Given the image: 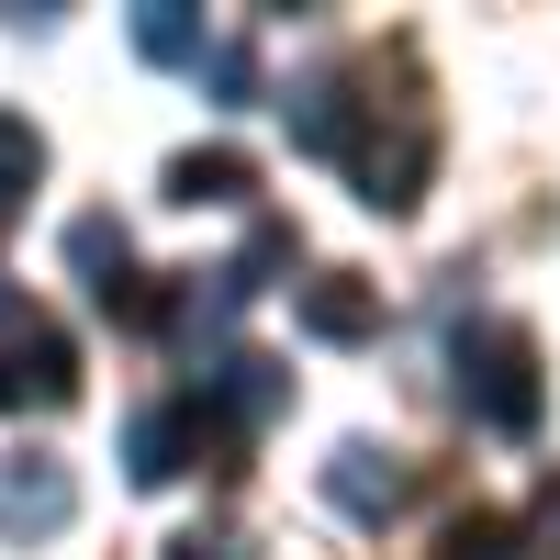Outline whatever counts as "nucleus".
<instances>
[{"label": "nucleus", "instance_id": "nucleus-1", "mask_svg": "<svg viewBox=\"0 0 560 560\" xmlns=\"http://www.w3.org/2000/svg\"><path fill=\"white\" fill-rule=\"evenodd\" d=\"M459 404H471L493 438H538L549 382H538V337L527 325H471V337H459Z\"/></svg>", "mask_w": 560, "mask_h": 560}, {"label": "nucleus", "instance_id": "nucleus-2", "mask_svg": "<svg viewBox=\"0 0 560 560\" xmlns=\"http://www.w3.org/2000/svg\"><path fill=\"white\" fill-rule=\"evenodd\" d=\"M0 404H45V415L79 404V348H68L45 314H23L12 337H0Z\"/></svg>", "mask_w": 560, "mask_h": 560}, {"label": "nucleus", "instance_id": "nucleus-3", "mask_svg": "<svg viewBox=\"0 0 560 560\" xmlns=\"http://www.w3.org/2000/svg\"><path fill=\"white\" fill-rule=\"evenodd\" d=\"M68 516H79L68 459H45V448H12V459H0V538H57Z\"/></svg>", "mask_w": 560, "mask_h": 560}, {"label": "nucleus", "instance_id": "nucleus-4", "mask_svg": "<svg viewBox=\"0 0 560 560\" xmlns=\"http://www.w3.org/2000/svg\"><path fill=\"white\" fill-rule=\"evenodd\" d=\"M427 168H438V135L404 124L393 147H359V202L370 213H415V202H427Z\"/></svg>", "mask_w": 560, "mask_h": 560}, {"label": "nucleus", "instance_id": "nucleus-5", "mask_svg": "<svg viewBox=\"0 0 560 560\" xmlns=\"http://www.w3.org/2000/svg\"><path fill=\"white\" fill-rule=\"evenodd\" d=\"M303 337H325V348L382 337V292H370L359 269H314V280H303Z\"/></svg>", "mask_w": 560, "mask_h": 560}, {"label": "nucleus", "instance_id": "nucleus-6", "mask_svg": "<svg viewBox=\"0 0 560 560\" xmlns=\"http://www.w3.org/2000/svg\"><path fill=\"white\" fill-rule=\"evenodd\" d=\"M325 493H337L359 527H382L393 504H404V459H393V448H370V438H348L337 459H325Z\"/></svg>", "mask_w": 560, "mask_h": 560}, {"label": "nucleus", "instance_id": "nucleus-7", "mask_svg": "<svg viewBox=\"0 0 560 560\" xmlns=\"http://www.w3.org/2000/svg\"><path fill=\"white\" fill-rule=\"evenodd\" d=\"M280 113H292V147L303 158H348L359 168V102H348V79H303Z\"/></svg>", "mask_w": 560, "mask_h": 560}, {"label": "nucleus", "instance_id": "nucleus-8", "mask_svg": "<svg viewBox=\"0 0 560 560\" xmlns=\"http://www.w3.org/2000/svg\"><path fill=\"white\" fill-rule=\"evenodd\" d=\"M280 404H292V370H280V359H258V348H236V359L213 370V415H224V427H269Z\"/></svg>", "mask_w": 560, "mask_h": 560}, {"label": "nucleus", "instance_id": "nucleus-9", "mask_svg": "<svg viewBox=\"0 0 560 560\" xmlns=\"http://www.w3.org/2000/svg\"><path fill=\"white\" fill-rule=\"evenodd\" d=\"M124 471L135 482H179V471H191V415H179V404H147V415H135V427H124Z\"/></svg>", "mask_w": 560, "mask_h": 560}, {"label": "nucleus", "instance_id": "nucleus-10", "mask_svg": "<svg viewBox=\"0 0 560 560\" xmlns=\"http://www.w3.org/2000/svg\"><path fill=\"white\" fill-rule=\"evenodd\" d=\"M247 191H258V168H247L236 147H191V158H168V202H191V213H202V202H247Z\"/></svg>", "mask_w": 560, "mask_h": 560}, {"label": "nucleus", "instance_id": "nucleus-11", "mask_svg": "<svg viewBox=\"0 0 560 560\" xmlns=\"http://www.w3.org/2000/svg\"><path fill=\"white\" fill-rule=\"evenodd\" d=\"M135 45H147L158 68H202V57H213V34H202L191 0H147V12H135Z\"/></svg>", "mask_w": 560, "mask_h": 560}, {"label": "nucleus", "instance_id": "nucleus-12", "mask_svg": "<svg viewBox=\"0 0 560 560\" xmlns=\"http://www.w3.org/2000/svg\"><path fill=\"white\" fill-rule=\"evenodd\" d=\"M68 258H79V280H90V303H102L113 280L135 269V258H124V224H113V213H79V224H68Z\"/></svg>", "mask_w": 560, "mask_h": 560}, {"label": "nucleus", "instance_id": "nucleus-13", "mask_svg": "<svg viewBox=\"0 0 560 560\" xmlns=\"http://www.w3.org/2000/svg\"><path fill=\"white\" fill-rule=\"evenodd\" d=\"M34 179H45V135H34L23 113H0V224L23 213V191H34Z\"/></svg>", "mask_w": 560, "mask_h": 560}, {"label": "nucleus", "instance_id": "nucleus-14", "mask_svg": "<svg viewBox=\"0 0 560 560\" xmlns=\"http://www.w3.org/2000/svg\"><path fill=\"white\" fill-rule=\"evenodd\" d=\"M438 560H527V527H516V516H459V527L438 538Z\"/></svg>", "mask_w": 560, "mask_h": 560}, {"label": "nucleus", "instance_id": "nucleus-15", "mask_svg": "<svg viewBox=\"0 0 560 560\" xmlns=\"http://www.w3.org/2000/svg\"><path fill=\"white\" fill-rule=\"evenodd\" d=\"M213 90H224V102H247V90H258V57H247V45H213Z\"/></svg>", "mask_w": 560, "mask_h": 560}, {"label": "nucleus", "instance_id": "nucleus-16", "mask_svg": "<svg viewBox=\"0 0 560 560\" xmlns=\"http://www.w3.org/2000/svg\"><path fill=\"white\" fill-rule=\"evenodd\" d=\"M168 560H247V538H224V527H191V538H168Z\"/></svg>", "mask_w": 560, "mask_h": 560}]
</instances>
